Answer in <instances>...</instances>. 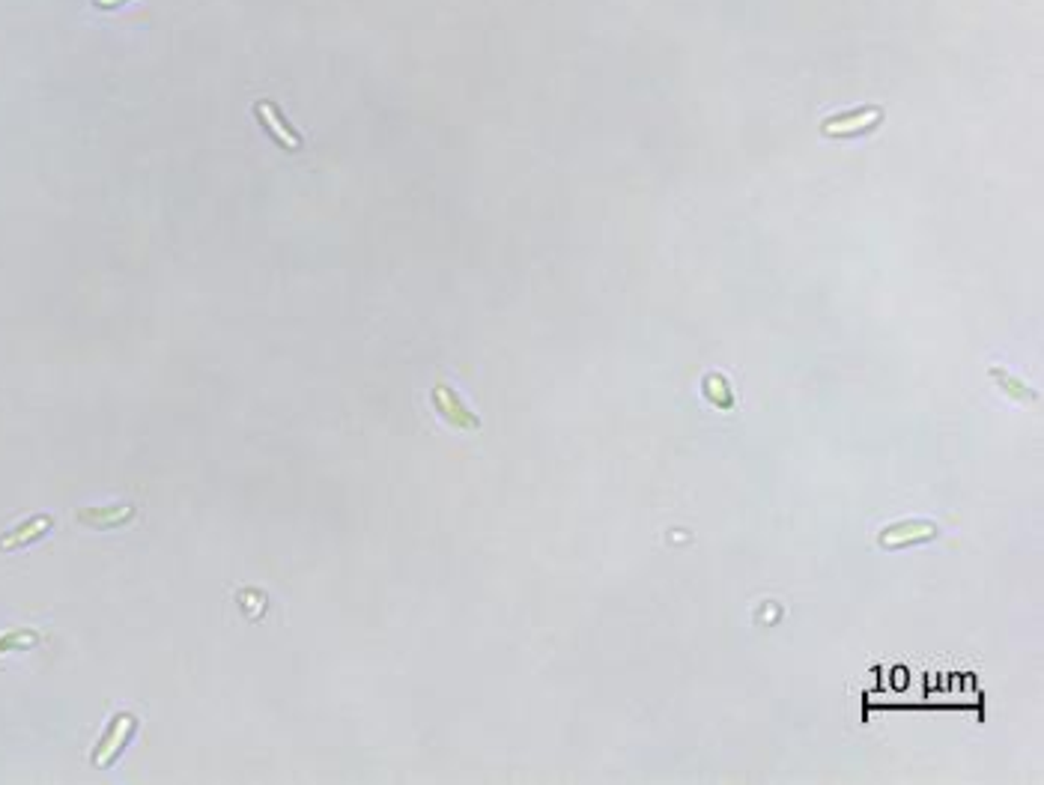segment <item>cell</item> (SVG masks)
Returning a JSON list of instances; mask_svg holds the SVG:
<instances>
[{
  "label": "cell",
  "instance_id": "1",
  "mask_svg": "<svg viewBox=\"0 0 1044 785\" xmlns=\"http://www.w3.org/2000/svg\"><path fill=\"white\" fill-rule=\"evenodd\" d=\"M883 123V108L878 105H865V108H853L845 114H836V117H827L820 132L829 138H851V135H865V132L878 129Z\"/></svg>",
  "mask_w": 1044,
  "mask_h": 785
},
{
  "label": "cell",
  "instance_id": "2",
  "mask_svg": "<svg viewBox=\"0 0 1044 785\" xmlns=\"http://www.w3.org/2000/svg\"><path fill=\"white\" fill-rule=\"evenodd\" d=\"M928 538H937V523H931V520H898L878 534V543L880 547L898 550V547H907V543H922Z\"/></svg>",
  "mask_w": 1044,
  "mask_h": 785
},
{
  "label": "cell",
  "instance_id": "3",
  "mask_svg": "<svg viewBox=\"0 0 1044 785\" xmlns=\"http://www.w3.org/2000/svg\"><path fill=\"white\" fill-rule=\"evenodd\" d=\"M433 404H436V409H439V415L445 418V422L460 427V431H478L480 427V418L475 413H469V409L463 406V400L454 395L445 382H439V386L433 388Z\"/></svg>",
  "mask_w": 1044,
  "mask_h": 785
},
{
  "label": "cell",
  "instance_id": "4",
  "mask_svg": "<svg viewBox=\"0 0 1044 785\" xmlns=\"http://www.w3.org/2000/svg\"><path fill=\"white\" fill-rule=\"evenodd\" d=\"M132 731H135V717H132V713H120V717L114 720V726H111L108 731H105V738L99 740V747H96L93 764H96V767H102V764L114 762V758H117V753L123 749V744L129 740Z\"/></svg>",
  "mask_w": 1044,
  "mask_h": 785
},
{
  "label": "cell",
  "instance_id": "5",
  "mask_svg": "<svg viewBox=\"0 0 1044 785\" xmlns=\"http://www.w3.org/2000/svg\"><path fill=\"white\" fill-rule=\"evenodd\" d=\"M135 516V508L132 505H111V508H87V511H78V523L93 525V529H114V525L126 523Z\"/></svg>",
  "mask_w": 1044,
  "mask_h": 785
},
{
  "label": "cell",
  "instance_id": "6",
  "mask_svg": "<svg viewBox=\"0 0 1044 785\" xmlns=\"http://www.w3.org/2000/svg\"><path fill=\"white\" fill-rule=\"evenodd\" d=\"M257 114H260V120H263V126L272 132V138L275 141H281L284 147L287 149H299L301 147V138L296 135V132H293L290 126H287V120H284V114L275 108V105H269V102H260L257 105Z\"/></svg>",
  "mask_w": 1044,
  "mask_h": 785
},
{
  "label": "cell",
  "instance_id": "7",
  "mask_svg": "<svg viewBox=\"0 0 1044 785\" xmlns=\"http://www.w3.org/2000/svg\"><path fill=\"white\" fill-rule=\"evenodd\" d=\"M51 529V516H33V520L15 525L13 532L0 534V550H13V547H24V543L42 538Z\"/></svg>",
  "mask_w": 1044,
  "mask_h": 785
},
{
  "label": "cell",
  "instance_id": "8",
  "mask_svg": "<svg viewBox=\"0 0 1044 785\" xmlns=\"http://www.w3.org/2000/svg\"><path fill=\"white\" fill-rule=\"evenodd\" d=\"M990 377L999 382V388L1006 391L1008 397H1014L1017 404H1039V391H1032L1030 386H1023L1021 380H1014L1012 373L1003 368H990Z\"/></svg>",
  "mask_w": 1044,
  "mask_h": 785
},
{
  "label": "cell",
  "instance_id": "9",
  "mask_svg": "<svg viewBox=\"0 0 1044 785\" xmlns=\"http://www.w3.org/2000/svg\"><path fill=\"white\" fill-rule=\"evenodd\" d=\"M37 636L33 633H6V636H0V654L4 651H15V648H30Z\"/></svg>",
  "mask_w": 1044,
  "mask_h": 785
},
{
  "label": "cell",
  "instance_id": "10",
  "mask_svg": "<svg viewBox=\"0 0 1044 785\" xmlns=\"http://www.w3.org/2000/svg\"><path fill=\"white\" fill-rule=\"evenodd\" d=\"M93 4L99 6V10H117V6L129 4V0H93Z\"/></svg>",
  "mask_w": 1044,
  "mask_h": 785
}]
</instances>
